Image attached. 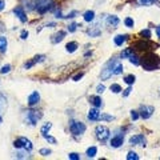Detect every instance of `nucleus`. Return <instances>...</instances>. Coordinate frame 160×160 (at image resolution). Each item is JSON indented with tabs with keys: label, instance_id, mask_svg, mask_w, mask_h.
I'll return each instance as SVG.
<instances>
[{
	"label": "nucleus",
	"instance_id": "1",
	"mask_svg": "<svg viewBox=\"0 0 160 160\" xmlns=\"http://www.w3.org/2000/svg\"><path fill=\"white\" fill-rule=\"evenodd\" d=\"M141 65L145 71H156L160 68V57L155 53H147L143 57Z\"/></svg>",
	"mask_w": 160,
	"mask_h": 160
},
{
	"label": "nucleus",
	"instance_id": "2",
	"mask_svg": "<svg viewBox=\"0 0 160 160\" xmlns=\"http://www.w3.org/2000/svg\"><path fill=\"white\" fill-rule=\"evenodd\" d=\"M116 64H117V59H115V57H112L111 60H108L105 64H104L103 68H101V72H100L101 80H107L113 75V68H115Z\"/></svg>",
	"mask_w": 160,
	"mask_h": 160
},
{
	"label": "nucleus",
	"instance_id": "3",
	"mask_svg": "<svg viewBox=\"0 0 160 160\" xmlns=\"http://www.w3.org/2000/svg\"><path fill=\"white\" fill-rule=\"evenodd\" d=\"M157 47H159V45L149 41L148 39H145V40L143 39V40H139V41L133 43V45L131 48H136V49H139V51H153V49H156Z\"/></svg>",
	"mask_w": 160,
	"mask_h": 160
},
{
	"label": "nucleus",
	"instance_id": "4",
	"mask_svg": "<svg viewBox=\"0 0 160 160\" xmlns=\"http://www.w3.org/2000/svg\"><path fill=\"white\" fill-rule=\"evenodd\" d=\"M53 0H35V9H37L40 15H44L53 7Z\"/></svg>",
	"mask_w": 160,
	"mask_h": 160
},
{
	"label": "nucleus",
	"instance_id": "5",
	"mask_svg": "<svg viewBox=\"0 0 160 160\" xmlns=\"http://www.w3.org/2000/svg\"><path fill=\"white\" fill-rule=\"evenodd\" d=\"M13 147H15V148H19V149L24 148L25 151H31V149L33 148V144H32L31 140L27 137H19L13 141Z\"/></svg>",
	"mask_w": 160,
	"mask_h": 160
},
{
	"label": "nucleus",
	"instance_id": "6",
	"mask_svg": "<svg viewBox=\"0 0 160 160\" xmlns=\"http://www.w3.org/2000/svg\"><path fill=\"white\" fill-rule=\"evenodd\" d=\"M69 131H71L73 135H81V133L85 132V124L81 121H75V120H71L69 121Z\"/></svg>",
	"mask_w": 160,
	"mask_h": 160
},
{
	"label": "nucleus",
	"instance_id": "7",
	"mask_svg": "<svg viewBox=\"0 0 160 160\" xmlns=\"http://www.w3.org/2000/svg\"><path fill=\"white\" fill-rule=\"evenodd\" d=\"M95 133H96L97 140H100L101 143H105L107 139L109 137V129L105 127V125H97L96 129H95Z\"/></svg>",
	"mask_w": 160,
	"mask_h": 160
},
{
	"label": "nucleus",
	"instance_id": "8",
	"mask_svg": "<svg viewBox=\"0 0 160 160\" xmlns=\"http://www.w3.org/2000/svg\"><path fill=\"white\" fill-rule=\"evenodd\" d=\"M41 112L39 111H33V109H31V111H27V121L29 123V124L35 125L37 121H39L40 119H41Z\"/></svg>",
	"mask_w": 160,
	"mask_h": 160
},
{
	"label": "nucleus",
	"instance_id": "9",
	"mask_svg": "<svg viewBox=\"0 0 160 160\" xmlns=\"http://www.w3.org/2000/svg\"><path fill=\"white\" fill-rule=\"evenodd\" d=\"M129 143L132 144V145H143L145 147V137H144V135H133L129 137Z\"/></svg>",
	"mask_w": 160,
	"mask_h": 160
},
{
	"label": "nucleus",
	"instance_id": "10",
	"mask_svg": "<svg viewBox=\"0 0 160 160\" xmlns=\"http://www.w3.org/2000/svg\"><path fill=\"white\" fill-rule=\"evenodd\" d=\"M155 112V108L152 105H143L140 108V116L143 117L144 120L149 119V117L152 116V113Z\"/></svg>",
	"mask_w": 160,
	"mask_h": 160
},
{
	"label": "nucleus",
	"instance_id": "11",
	"mask_svg": "<svg viewBox=\"0 0 160 160\" xmlns=\"http://www.w3.org/2000/svg\"><path fill=\"white\" fill-rule=\"evenodd\" d=\"M123 143H124V133H123V135L117 133V135H115L111 139V147L112 148H119V147L123 145Z\"/></svg>",
	"mask_w": 160,
	"mask_h": 160
},
{
	"label": "nucleus",
	"instance_id": "12",
	"mask_svg": "<svg viewBox=\"0 0 160 160\" xmlns=\"http://www.w3.org/2000/svg\"><path fill=\"white\" fill-rule=\"evenodd\" d=\"M13 13H15V16L21 21V23H25L27 21V15H25V12H24L23 7H20V5H19V7H15L13 8Z\"/></svg>",
	"mask_w": 160,
	"mask_h": 160
},
{
	"label": "nucleus",
	"instance_id": "13",
	"mask_svg": "<svg viewBox=\"0 0 160 160\" xmlns=\"http://www.w3.org/2000/svg\"><path fill=\"white\" fill-rule=\"evenodd\" d=\"M39 101H40L39 92H37V91H33V92H32L31 95L28 96V105L29 107H33V105H36Z\"/></svg>",
	"mask_w": 160,
	"mask_h": 160
},
{
	"label": "nucleus",
	"instance_id": "14",
	"mask_svg": "<svg viewBox=\"0 0 160 160\" xmlns=\"http://www.w3.org/2000/svg\"><path fill=\"white\" fill-rule=\"evenodd\" d=\"M99 117H100V112H99V108H91L89 112H88V119L91 121H97Z\"/></svg>",
	"mask_w": 160,
	"mask_h": 160
},
{
	"label": "nucleus",
	"instance_id": "15",
	"mask_svg": "<svg viewBox=\"0 0 160 160\" xmlns=\"http://www.w3.org/2000/svg\"><path fill=\"white\" fill-rule=\"evenodd\" d=\"M64 37H65V31H59L57 33H55L53 36H51V41H52L53 44H57V43H60Z\"/></svg>",
	"mask_w": 160,
	"mask_h": 160
},
{
	"label": "nucleus",
	"instance_id": "16",
	"mask_svg": "<svg viewBox=\"0 0 160 160\" xmlns=\"http://www.w3.org/2000/svg\"><path fill=\"white\" fill-rule=\"evenodd\" d=\"M107 24H108L109 27H112V28H115V27H117L119 25V23H120V20H119V17L117 16H115V15H111V16H107Z\"/></svg>",
	"mask_w": 160,
	"mask_h": 160
},
{
	"label": "nucleus",
	"instance_id": "17",
	"mask_svg": "<svg viewBox=\"0 0 160 160\" xmlns=\"http://www.w3.org/2000/svg\"><path fill=\"white\" fill-rule=\"evenodd\" d=\"M89 101H91V104H92L93 107H96V108H100V107L103 105V100H101L99 96H91Z\"/></svg>",
	"mask_w": 160,
	"mask_h": 160
},
{
	"label": "nucleus",
	"instance_id": "18",
	"mask_svg": "<svg viewBox=\"0 0 160 160\" xmlns=\"http://www.w3.org/2000/svg\"><path fill=\"white\" fill-rule=\"evenodd\" d=\"M125 40H127V35H116V36L113 37V41L117 47L123 45V43H125Z\"/></svg>",
	"mask_w": 160,
	"mask_h": 160
},
{
	"label": "nucleus",
	"instance_id": "19",
	"mask_svg": "<svg viewBox=\"0 0 160 160\" xmlns=\"http://www.w3.org/2000/svg\"><path fill=\"white\" fill-rule=\"evenodd\" d=\"M83 17H84V20L87 21V23H91V21L95 20V12L89 9V11H87V12H84Z\"/></svg>",
	"mask_w": 160,
	"mask_h": 160
},
{
	"label": "nucleus",
	"instance_id": "20",
	"mask_svg": "<svg viewBox=\"0 0 160 160\" xmlns=\"http://www.w3.org/2000/svg\"><path fill=\"white\" fill-rule=\"evenodd\" d=\"M76 49H77V43L76 41H71V43H68V44L65 45V51L67 52H69V53L75 52Z\"/></svg>",
	"mask_w": 160,
	"mask_h": 160
},
{
	"label": "nucleus",
	"instance_id": "21",
	"mask_svg": "<svg viewBox=\"0 0 160 160\" xmlns=\"http://www.w3.org/2000/svg\"><path fill=\"white\" fill-rule=\"evenodd\" d=\"M87 33L91 37H97V36H100L101 31L97 28V27H93L92 29H88V31H87Z\"/></svg>",
	"mask_w": 160,
	"mask_h": 160
},
{
	"label": "nucleus",
	"instance_id": "22",
	"mask_svg": "<svg viewBox=\"0 0 160 160\" xmlns=\"http://www.w3.org/2000/svg\"><path fill=\"white\" fill-rule=\"evenodd\" d=\"M132 55H133V49H132V48H125V49L121 52V55H120V56H121V59H129Z\"/></svg>",
	"mask_w": 160,
	"mask_h": 160
},
{
	"label": "nucleus",
	"instance_id": "23",
	"mask_svg": "<svg viewBox=\"0 0 160 160\" xmlns=\"http://www.w3.org/2000/svg\"><path fill=\"white\" fill-rule=\"evenodd\" d=\"M7 37L0 36V52H5L7 51Z\"/></svg>",
	"mask_w": 160,
	"mask_h": 160
},
{
	"label": "nucleus",
	"instance_id": "24",
	"mask_svg": "<svg viewBox=\"0 0 160 160\" xmlns=\"http://www.w3.org/2000/svg\"><path fill=\"white\" fill-rule=\"evenodd\" d=\"M136 3H137L139 5H144V7H149V5H152L153 3H157V0H136Z\"/></svg>",
	"mask_w": 160,
	"mask_h": 160
},
{
	"label": "nucleus",
	"instance_id": "25",
	"mask_svg": "<svg viewBox=\"0 0 160 160\" xmlns=\"http://www.w3.org/2000/svg\"><path fill=\"white\" fill-rule=\"evenodd\" d=\"M5 108H7V99H5L4 95L0 93V113H1Z\"/></svg>",
	"mask_w": 160,
	"mask_h": 160
},
{
	"label": "nucleus",
	"instance_id": "26",
	"mask_svg": "<svg viewBox=\"0 0 160 160\" xmlns=\"http://www.w3.org/2000/svg\"><path fill=\"white\" fill-rule=\"evenodd\" d=\"M51 128H52V124H51V123H45V124L40 128V133H41V135H45V133L49 132Z\"/></svg>",
	"mask_w": 160,
	"mask_h": 160
},
{
	"label": "nucleus",
	"instance_id": "27",
	"mask_svg": "<svg viewBox=\"0 0 160 160\" xmlns=\"http://www.w3.org/2000/svg\"><path fill=\"white\" fill-rule=\"evenodd\" d=\"M96 153H97V148H96V147H89V148L87 149V152H85V155H87L88 157H95Z\"/></svg>",
	"mask_w": 160,
	"mask_h": 160
},
{
	"label": "nucleus",
	"instance_id": "28",
	"mask_svg": "<svg viewBox=\"0 0 160 160\" xmlns=\"http://www.w3.org/2000/svg\"><path fill=\"white\" fill-rule=\"evenodd\" d=\"M123 71H124L123 64H120L119 61H117V64L115 65V68H113V75H120V73H123Z\"/></svg>",
	"mask_w": 160,
	"mask_h": 160
},
{
	"label": "nucleus",
	"instance_id": "29",
	"mask_svg": "<svg viewBox=\"0 0 160 160\" xmlns=\"http://www.w3.org/2000/svg\"><path fill=\"white\" fill-rule=\"evenodd\" d=\"M123 80H124V81H125V83H127V84H128V85H132V84H133V83H135L136 77H135V76H133V75H127V76H124V79H123Z\"/></svg>",
	"mask_w": 160,
	"mask_h": 160
},
{
	"label": "nucleus",
	"instance_id": "30",
	"mask_svg": "<svg viewBox=\"0 0 160 160\" xmlns=\"http://www.w3.org/2000/svg\"><path fill=\"white\" fill-rule=\"evenodd\" d=\"M127 160H139V155L133 151H129L127 155Z\"/></svg>",
	"mask_w": 160,
	"mask_h": 160
},
{
	"label": "nucleus",
	"instance_id": "31",
	"mask_svg": "<svg viewBox=\"0 0 160 160\" xmlns=\"http://www.w3.org/2000/svg\"><path fill=\"white\" fill-rule=\"evenodd\" d=\"M124 24H125V27H128V28H132V27L135 25V21H133L132 17H125Z\"/></svg>",
	"mask_w": 160,
	"mask_h": 160
},
{
	"label": "nucleus",
	"instance_id": "32",
	"mask_svg": "<svg viewBox=\"0 0 160 160\" xmlns=\"http://www.w3.org/2000/svg\"><path fill=\"white\" fill-rule=\"evenodd\" d=\"M140 36H143V39H149L151 37V31L149 29H143V31H140Z\"/></svg>",
	"mask_w": 160,
	"mask_h": 160
},
{
	"label": "nucleus",
	"instance_id": "33",
	"mask_svg": "<svg viewBox=\"0 0 160 160\" xmlns=\"http://www.w3.org/2000/svg\"><path fill=\"white\" fill-rule=\"evenodd\" d=\"M129 61L133 64V65H139V64H140V60H139V57L135 55V53H133V55L129 57Z\"/></svg>",
	"mask_w": 160,
	"mask_h": 160
},
{
	"label": "nucleus",
	"instance_id": "34",
	"mask_svg": "<svg viewBox=\"0 0 160 160\" xmlns=\"http://www.w3.org/2000/svg\"><path fill=\"white\" fill-rule=\"evenodd\" d=\"M39 153L41 155V156H49V155L52 153V151H51L49 148H41L39 151Z\"/></svg>",
	"mask_w": 160,
	"mask_h": 160
},
{
	"label": "nucleus",
	"instance_id": "35",
	"mask_svg": "<svg viewBox=\"0 0 160 160\" xmlns=\"http://www.w3.org/2000/svg\"><path fill=\"white\" fill-rule=\"evenodd\" d=\"M109 88H111V91H112L113 93H119L120 91H121V87H120L119 84H112Z\"/></svg>",
	"mask_w": 160,
	"mask_h": 160
},
{
	"label": "nucleus",
	"instance_id": "36",
	"mask_svg": "<svg viewBox=\"0 0 160 160\" xmlns=\"http://www.w3.org/2000/svg\"><path fill=\"white\" fill-rule=\"evenodd\" d=\"M9 71H11V65H9V64H5V65L1 67V69H0V73L4 75V73H8Z\"/></svg>",
	"mask_w": 160,
	"mask_h": 160
},
{
	"label": "nucleus",
	"instance_id": "37",
	"mask_svg": "<svg viewBox=\"0 0 160 160\" xmlns=\"http://www.w3.org/2000/svg\"><path fill=\"white\" fill-rule=\"evenodd\" d=\"M115 117L111 116V115H100V117H99V120H107V121H112Z\"/></svg>",
	"mask_w": 160,
	"mask_h": 160
},
{
	"label": "nucleus",
	"instance_id": "38",
	"mask_svg": "<svg viewBox=\"0 0 160 160\" xmlns=\"http://www.w3.org/2000/svg\"><path fill=\"white\" fill-rule=\"evenodd\" d=\"M68 159H71V160H79L80 159V155L76 153V152H71V153L68 155Z\"/></svg>",
	"mask_w": 160,
	"mask_h": 160
},
{
	"label": "nucleus",
	"instance_id": "39",
	"mask_svg": "<svg viewBox=\"0 0 160 160\" xmlns=\"http://www.w3.org/2000/svg\"><path fill=\"white\" fill-rule=\"evenodd\" d=\"M77 27H79V25H77L76 23H71L68 25V32H71V33H72V32H75L77 29Z\"/></svg>",
	"mask_w": 160,
	"mask_h": 160
},
{
	"label": "nucleus",
	"instance_id": "40",
	"mask_svg": "<svg viewBox=\"0 0 160 160\" xmlns=\"http://www.w3.org/2000/svg\"><path fill=\"white\" fill-rule=\"evenodd\" d=\"M44 59H45L44 55H36L33 57V60H35V63H41V61H44Z\"/></svg>",
	"mask_w": 160,
	"mask_h": 160
},
{
	"label": "nucleus",
	"instance_id": "41",
	"mask_svg": "<svg viewBox=\"0 0 160 160\" xmlns=\"http://www.w3.org/2000/svg\"><path fill=\"white\" fill-rule=\"evenodd\" d=\"M43 137L45 139V140L47 141H49V143H52V144H56V139L55 137H52V136H48L47 133H45V135H43Z\"/></svg>",
	"mask_w": 160,
	"mask_h": 160
},
{
	"label": "nucleus",
	"instance_id": "42",
	"mask_svg": "<svg viewBox=\"0 0 160 160\" xmlns=\"http://www.w3.org/2000/svg\"><path fill=\"white\" fill-rule=\"evenodd\" d=\"M35 64H36V63H35V60H29V61H27V63L24 64V67H23V68H24V69H29V68H31V67H33Z\"/></svg>",
	"mask_w": 160,
	"mask_h": 160
},
{
	"label": "nucleus",
	"instance_id": "43",
	"mask_svg": "<svg viewBox=\"0 0 160 160\" xmlns=\"http://www.w3.org/2000/svg\"><path fill=\"white\" fill-rule=\"evenodd\" d=\"M104 91H105V85L104 84H99L97 87H96V92L97 93H103Z\"/></svg>",
	"mask_w": 160,
	"mask_h": 160
},
{
	"label": "nucleus",
	"instance_id": "44",
	"mask_svg": "<svg viewBox=\"0 0 160 160\" xmlns=\"http://www.w3.org/2000/svg\"><path fill=\"white\" fill-rule=\"evenodd\" d=\"M16 157H17V159H27V157H28V155H27V151H25V152H19V153L16 155Z\"/></svg>",
	"mask_w": 160,
	"mask_h": 160
},
{
	"label": "nucleus",
	"instance_id": "45",
	"mask_svg": "<svg viewBox=\"0 0 160 160\" xmlns=\"http://www.w3.org/2000/svg\"><path fill=\"white\" fill-rule=\"evenodd\" d=\"M76 15H77V11H72L71 13H68L67 16H64V19H73V17H76Z\"/></svg>",
	"mask_w": 160,
	"mask_h": 160
},
{
	"label": "nucleus",
	"instance_id": "46",
	"mask_svg": "<svg viewBox=\"0 0 160 160\" xmlns=\"http://www.w3.org/2000/svg\"><path fill=\"white\" fill-rule=\"evenodd\" d=\"M28 31H27V29H23V31H21L20 32V37H21V39H23V40H25L27 39V37H28Z\"/></svg>",
	"mask_w": 160,
	"mask_h": 160
},
{
	"label": "nucleus",
	"instance_id": "47",
	"mask_svg": "<svg viewBox=\"0 0 160 160\" xmlns=\"http://www.w3.org/2000/svg\"><path fill=\"white\" fill-rule=\"evenodd\" d=\"M131 119L132 120H137L139 119V113H137V111H131Z\"/></svg>",
	"mask_w": 160,
	"mask_h": 160
},
{
	"label": "nucleus",
	"instance_id": "48",
	"mask_svg": "<svg viewBox=\"0 0 160 160\" xmlns=\"http://www.w3.org/2000/svg\"><path fill=\"white\" fill-rule=\"evenodd\" d=\"M83 76H84V73H83V72H80V73H77L76 76H73V77H72V80H73V81H79V80L81 79Z\"/></svg>",
	"mask_w": 160,
	"mask_h": 160
},
{
	"label": "nucleus",
	"instance_id": "49",
	"mask_svg": "<svg viewBox=\"0 0 160 160\" xmlns=\"http://www.w3.org/2000/svg\"><path fill=\"white\" fill-rule=\"evenodd\" d=\"M131 91H132V88H131V85H129L128 88H125V89H124V92H123V96H124V97H127V96L131 93Z\"/></svg>",
	"mask_w": 160,
	"mask_h": 160
},
{
	"label": "nucleus",
	"instance_id": "50",
	"mask_svg": "<svg viewBox=\"0 0 160 160\" xmlns=\"http://www.w3.org/2000/svg\"><path fill=\"white\" fill-rule=\"evenodd\" d=\"M55 17H57V19H64V16L61 15V11L59 9V11H56V13H55Z\"/></svg>",
	"mask_w": 160,
	"mask_h": 160
},
{
	"label": "nucleus",
	"instance_id": "51",
	"mask_svg": "<svg viewBox=\"0 0 160 160\" xmlns=\"http://www.w3.org/2000/svg\"><path fill=\"white\" fill-rule=\"evenodd\" d=\"M4 8H5V3L3 0H0V11H3Z\"/></svg>",
	"mask_w": 160,
	"mask_h": 160
},
{
	"label": "nucleus",
	"instance_id": "52",
	"mask_svg": "<svg viewBox=\"0 0 160 160\" xmlns=\"http://www.w3.org/2000/svg\"><path fill=\"white\" fill-rule=\"evenodd\" d=\"M156 35H157V37H160V25L156 27Z\"/></svg>",
	"mask_w": 160,
	"mask_h": 160
},
{
	"label": "nucleus",
	"instance_id": "53",
	"mask_svg": "<svg viewBox=\"0 0 160 160\" xmlns=\"http://www.w3.org/2000/svg\"><path fill=\"white\" fill-rule=\"evenodd\" d=\"M3 123V117H1V115H0V124Z\"/></svg>",
	"mask_w": 160,
	"mask_h": 160
}]
</instances>
